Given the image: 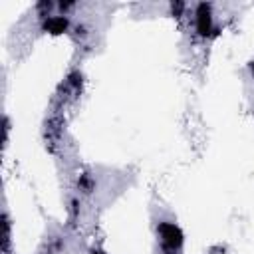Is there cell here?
Listing matches in <instances>:
<instances>
[{"mask_svg": "<svg viewBox=\"0 0 254 254\" xmlns=\"http://www.w3.org/2000/svg\"><path fill=\"white\" fill-rule=\"evenodd\" d=\"M252 71H254V62H252Z\"/></svg>", "mask_w": 254, "mask_h": 254, "instance_id": "5", "label": "cell"}, {"mask_svg": "<svg viewBox=\"0 0 254 254\" xmlns=\"http://www.w3.org/2000/svg\"><path fill=\"white\" fill-rule=\"evenodd\" d=\"M157 232H159V238H161V244L167 252H179L181 246H183V232L177 224L173 222H161L157 226Z\"/></svg>", "mask_w": 254, "mask_h": 254, "instance_id": "1", "label": "cell"}, {"mask_svg": "<svg viewBox=\"0 0 254 254\" xmlns=\"http://www.w3.org/2000/svg\"><path fill=\"white\" fill-rule=\"evenodd\" d=\"M194 26H196V32L198 36L206 38L210 36L212 28H214V22H212V10L208 4H198L196 10H194Z\"/></svg>", "mask_w": 254, "mask_h": 254, "instance_id": "2", "label": "cell"}, {"mask_svg": "<svg viewBox=\"0 0 254 254\" xmlns=\"http://www.w3.org/2000/svg\"><path fill=\"white\" fill-rule=\"evenodd\" d=\"M67 28H69V20H67V16H64V14L48 16V18L44 20V32H48V34H52V36H60V34L67 32Z\"/></svg>", "mask_w": 254, "mask_h": 254, "instance_id": "3", "label": "cell"}, {"mask_svg": "<svg viewBox=\"0 0 254 254\" xmlns=\"http://www.w3.org/2000/svg\"><path fill=\"white\" fill-rule=\"evenodd\" d=\"M91 254H105V252H103V250H93Z\"/></svg>", "mask_w": 254, "mask_h": 254, "instance_id": "4", "label": "cell"}]
</instances>
